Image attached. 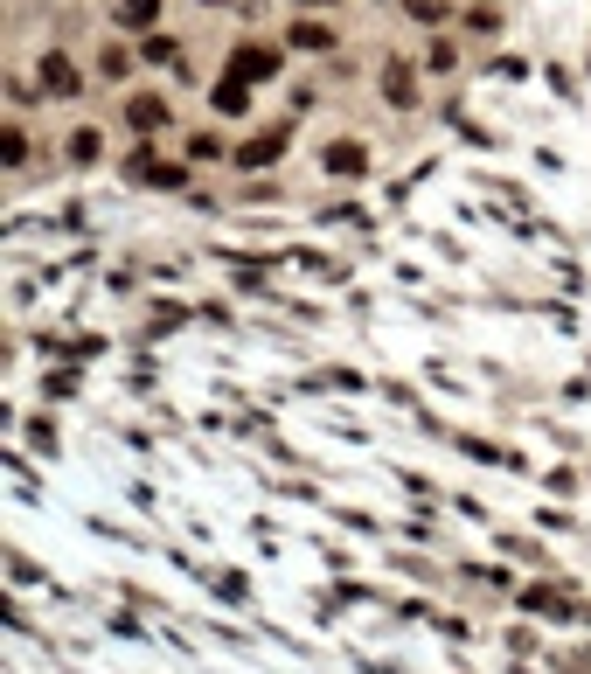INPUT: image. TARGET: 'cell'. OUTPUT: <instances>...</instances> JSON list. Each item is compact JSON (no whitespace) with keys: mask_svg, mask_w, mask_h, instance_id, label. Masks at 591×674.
<instances>
[{"mask_svg":"<svg viewBox=\"0 0 591 674\" xmlns=\"http://www.w3.org/2000/svg\"><path fill=\"white\" fill-rule=\"evenodd\" d=\"M279 70V49H265V42H244L237 49V63H230V77L237 84H258V77H272Z\"/></svg>","mask_w":591,"mask_h":674,"instance_id":"obj_1","label":"cell"},{"mask_svg":"<svg viewBox=\"0 0 591 674\" xmlns=\"http://www.w3.org/2000/svg\"><path fill=\"white\" fill-rule=\"evenodd\" d=\"M320 160H327V174H341V181L369 167V153H362V139H327V153H320Z\"/></svg>","mask_w":591,"mask_h":674,"instance_id":"obj_2","label":"cell"},{"mask_svg":"<svg viewBox=\"0 0 591 674\" xmlns=\"http://www.w3.org/2000/svg\"><path fill=\"white\" fill-rule=\"evenodd\" d=\"M126 126H133V133H160V126H167V98L140 91V98L126 105Z\"/></svg>","mask_w":591,"mask_h":674,"instance_id":"obj_3","label":"cell"},{"mask_svg":"<svg viewBox=\"0 0 591 674\" xmlns=\"http://www.w3.org/2000/svg\"><path fill=\"white\" fill-rule=\"evenodd\" d=\"M42 84H49V91H63V98L77 91V70H70V56H63V49H49V56H42Z\"/></svg>","mask_w":591,"mask_h":674,"instance_id":"obj_4","label":"cell"},{"mask_svg":"<svg viewBox=\"0 0 591 674\" xmlns=\"http://www.w3.org/2000/svg\"><path fill=\"white\" fill-rule=\"evenodd\" d=\"M279 153H286V133H265V139H251V146L237 153V167H272Z\"/></svg>","mask_w":591,"mask_h":674,"instance_id":"obj_5","label":"cell"},{"mask_svg":"<svg viewBox=\"0 0 591 674\" xmlns=\"http://www.w3.org/2000/svg\"><path fill=\"white\" fill-rule=\"evenodd\" d=\"M286 42H293V49H334V28H320V21H299V28H286Z\"/></svg>","mask_w":591,"mask_h":674,"instance_id":"obj_6","label":"cell"},{"mask_svg":"<svg viewBox=\"0 0 591 674\" xmlns=\"http://www.w3.org/2000/svg\"><path fill=\"white\" fill-rule=\"evenodd\" d=\"M174 56H181V42H174V35H147V49H140V63H153V70H167Z\"/></svg>","mask_w":591,"mask_h":674,"instance_id":"obj_7","label":"cell"},{"mask_svg":"<svg viewBox=\"0 0 591 674\" xmlns=\"http://www.w3.org/2000/svg\"><path fill=\"white\" fill-rule=\"evenodd\" d=\"M119 21H126V28H153V21H160V0H119Z\"/></svg>","mask_w":591,"mask_h":674,"instance_id":"obj_8","label":"cell"},{"mask_svg":"<svg viewBox=\"0 0 591 674\" xmlns=\"http://www.w3.org/2000/svg\"><path fill=\"white\" fill-rule=\"evenodd\" d=\"M126 70H133V56H126V49H105V56H98V77H112V84H119Z\"/></svg>","mask_w":591,"mask_h":674,"instance_id":"obj_9","label":"cell"},{"mask_svg":"<svg viewBox=\"0 0 591 674\" xmlns=\"http://www.w3.org/2000/svg\"><path fill=\"white\" fill-rule=\"evenodd\" d=\"M383 91H390V98H411V70L390 63V70H383Z\"/></svg>","mask_w":591,"mask_h":674,"instance_id":"obj_10","label":"cell"},{"mask_svg":"<svg viewBox=\"0 0 591 674\" xmlns=\"http://www.w3.org/2000/svg\"><path fill=\"white\" fill-rule=\"evenodd\" d=\"M404 7H411L418 21H445V14H452V0H404Z\"/></svg>","mask_w":591,"mask_h":674,"instance_id":"obj_11","label":"cell"},{"mask_svg":"<svg viewBox=\"0 0 591 674\" xmlns=\"http://www.w3.org/2000/svg\"><path fill=\"white\" fill-rule=\"evenodd\" d=\"M452 63H459V49H452V42H432V56H425V70H452Z\"/></svg>","mask_w":591,"mask_h":674,"instance_id":"obj_12","label":"cell"},{"mask_svg":"<svg viewBox=\"0 0 591 674\" xmlns=\"http://www.w3.org/2000/svg\"><path fill=\"white\" fill-rule=\"evenodd\" d=\"M70 160H98V133H77V139H70Z\"/></svg>","mask_w":591,"mask_h":674,"instance_id":"obj_13","label":"cell"},{"mask_svg":"<svg viewBox=\"0 0 591 674\" xmlns=\"http://www.w3.org/2000/svg\"><path fill=\"white\" fill-rule=\"evenodd\" d=\"M299 7H334V0H299Z\"/></svg>","mask_w":591,"mask_h":674,"instance_id":"obj_14","label":"cell"}]
</instances>
